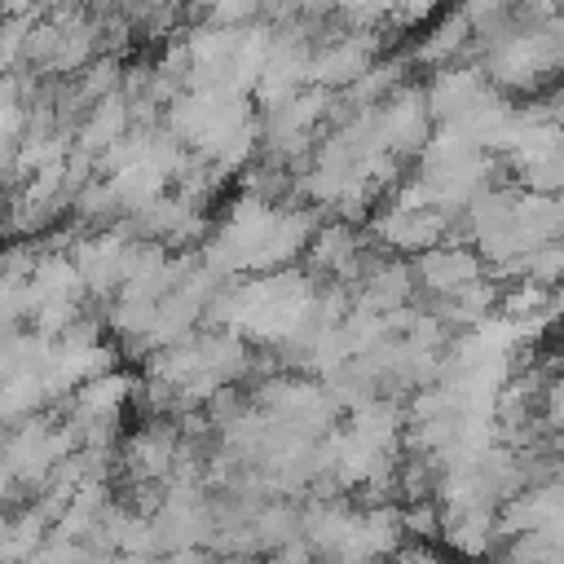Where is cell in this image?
<instances>
[{
	"label": "cell",
	"instance_id": "obj_1",
	"mask_svg": "<svg viewBox=\"0 0 564 564\" xmlns=\"http://www.w3.org/2000/svg\"><path fill=\"white\" fill-rule=\"evenodd\" d=\"M454 220H458V216H445V212H436V207H397V203H383V207L370 216L366 234H370V242H375L379 251L405 260V256H423V251L449 242Z\"/></svg>",
	"mask_w": 564,
	"mask_h": 564
},
{
	"label": "cell",
	"instance_id": "obj_2",
	"mask_svg": "<svg viewBox=\"0 0 564 564\" xmlns=\"http://www.w3.org/2000/svg\"><path fill=\"white\" fill-rule=\"evenodd\" d=\"M379 57H383V35H366V31H330L322 44H313L308 88H322V93H348V88H352Z\"/></svg>",
	"mask_w": 564,
	"mask_h": 564
},
{
	"label": "cell",
	"instance_id": "obj_3",
	"mask_svg": "<svg viewBox=\"0 0 564 564\" xmlns=\"http://www.w3.org/2000/svg\"><path fill=\"white\" fill-rule=\"evenodd\" d=\"M410 269H414V282L427 300H454V295H463L489 278V264L467 242H441V247L414 256Z\"/></svg>",
	"mask_w": 564,
	"mask_h": 564
},
{
	"label": "cell",
	"instance_id": "obj_4",
	"mask_svg": "<svg viewBox=\"0 0 564 564\" xmlns=\"http://www.w3.org/2000/svg\"><path fill=\"white\" fill-rule=\"evenodd\" d=\"M423 93H427L432 123L441 128V123H458V119H467V115H471L476 106H485L498 88L485 79L480 62H458V66H445V70L427 75Z\"/></svg>",
	"mask_w": 564,
	"mask_h": 564
},
{
	"label": "cell",
	"instance_id": "obj_5",
	"mask_svg": "<svg viewBox=\"0 0 564 564\" xmlns=\"http://www.w3.org/2000/svg\"><path fill=\"white\" fill-rule=\"evenodd\" d=\"M26 286H31L35 313L48 308V304H79V300L88 295V291H84V278H79V269H75V260L62 256V251H44Z\"/></svg>",
	"mask_w": 564,
	"mask_h": 564
},
{
	"label": "cell",
	"instance_id": "obj_6",
	"mask_svg": "<svg viewBox=\"0 0 564 564\" xmlns=\"http://www.w3.org/2000/svg\"><path fill=\"white\" fill-rule=\"evenodd\" d=\"M128 397H137V379L123 375V370H110L93 383H84L75 397H70V414L75 419H119Z\"/></svg>",
	"mask_w": 564,
	"mask_h": 564
},
{
	"label": "cell",
	"instance_id": "obj_7",
	"mask_svg": "<svg viewBox=\"0 0 564 564\" xmlns=\"http://www.w3.org/2000/svg\"><path fill=\"white\" fill-rule=\"evenodd\" d=\"M401 524H405V538H419V542L441 538V502L427 498V502H410V507H401Z\"/></svg>",
	"mask_w": 564,
	"mask_h": 564
},
{
	"label": "cell",
	"instance_id": "obj_8",
	"mask_svg": "<svg viewBox=\"0 0 564 564\" xmlns=\"http://www.w3.org/2000/svg\"><path fill=\"white\" fill-rule=\"evenodd\" d=\"M542 436H551V432H564V370H555L551 375V383H546V392H542Z\"/></svg>",
	"mask_w": 564,
	"mask_h": 564
},
{
	"label": "cell",
	"instance_id": "obj_9",
	"mask_svg": "<svg viewBox=\"0 0 564 564\" xmlns=\"http://www.w3.org/2000/svg\"><path fill=\"white\" fill-rule=\"evenodd\" d=\"M533 31H538V40H542V48H546L551 66H555V70H564V13L555 9V13H551L546 22H538Z\"/></svg>",
	"mask_w": 564,
	"mask_h": 564
},
{
	"label": "cell",
	"instance_id": "obj_10",
	"mask_svg": "<svg viewBox=\"0 0 564 564\" xmlns=\"http://www.w3.org/2000/svg\"><path fill=\"white\" fill-rule=\"evenodd\" d=\"M392 564H449L432 542H405L397 555H392Z\"/></svg>",
	"mask_w": 564,
	"mask_h": 564
},
{
	"label": "cell",
	"instance_id": "obj_11",
	"mask_svg": "<svg viewBox=\"0 0 564 564\" xmlns=\"http://www.w3.org/2000/svg\"><path fill=\"white\" fill-rule=\"evenodd\" d=\"M269 564H317V551H313L304 538H295V542L278 546V551L269 555Z\"/></svg>",
	"mask_w": 564,
	"mask_h": 564
},
{
	"label": "cell",
	"instance_id": "obj_12",
	"mask_svg": "<svg viewBox=\"0 0 564 564\" xmlns=\"http://www.w3.org/2000/svg\"><path fill=\"white\" fill-rule=\"evenodd\" d=\"M159 564H216V555L212 551H172Z\"/></svg>",
	"mask_w": 564,
	"mask_h": 564
}]
</instances>
